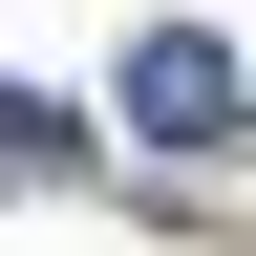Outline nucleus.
Listing matches in <instances>:
<instances>
[{"instance_id":"nucleus-1","label":"nucleus","mask_w":256,"mask_h":256,"mask_svg":"<svg viewBox=\"0 0 256 256\" xmlns=\"http://www.w3.org/2000/svg\"><path fill=\"white\" fill-rule=\"evenodd\" d=\"M128 128H150V150H235V43H214V22H150V43H128Z\"/></svg>"}]
</instances>
